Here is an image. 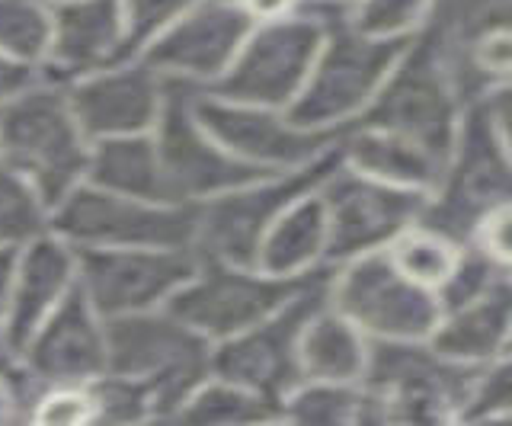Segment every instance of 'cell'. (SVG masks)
<instances>
[{"label": "cell", "mask_w": 512, "mask_h": 426, "mask_svg": "<svg viewBox=\"0 0 512 426\" xmlns=\"http://www.w3.org/2000/svg\"><path fill=\"white\" fill-rule=\"evenodd\" d=\"M404 52L400 68L388 71L381 81L384 87L375 90L378 97L368 100L356 122L410 141L445 167L455 148L461 103L445 74L439 45L426 26Z\"/></svg>", "instance_id": "obj_4"}, {"label": "cell", "mask_w": 512, "mask_h": 426, "mask_svg": "<svg viewBox=\"0 0 512 426\" xmlns=\"http://www.w3.org/2000/svg\"><path fill=\"white\" fill-rule=\"evenodd\" d=\"M343 161L352 164L365 177H375L394 186H410V189H432L442 177V164L436 157H429L423 148L410 145V141L368 129L359 122L343 125Z\"/></svg>", "instance_id": "obj_23"}, {"label": "cell", "mask_w": 512, "mask_h": 426, "mask_svg": "<svg viewBox=\"0 0 512 426\" xmlns=\"http://www.w3.org/2000/svg\"><path fill=\"white\" fill-rule=\"evenodd\" d=\"M45 231V202L32 189L26 177H20L7 164H0V241L20 244L32 241Z\"/></svg>", "instance_id": "obj_33"}, {"label": "cell", "mask_w": 512, "mask_h": 426, "mask_svg": "<svg viewBox=\"0 0 512 426\" xmlns=\"http://www.w3.org/2000/svg\"><path fill=\"white\" fill-rule=\"evenodd\" d=\"M292 423L336 426V423H384L381 401L352 382H308L282 398V414Z\"/></svg>", "instance_id": "obj_27"}, {"label": "cell", "mask_w": 512, "mask_h": 426, "mask_svg": "<svg viewBox=\"0 0 512 426\" xmlns=\"http://www.w3.org/2000/svg\"><path fill=\"white\" fill-rule=\"evenodd\" d=\"M192 113L224 151L256 167H301L343 138V125L333 129H301L292 119L269 113L266 106L228 103L196 90Z\"/></svg>", "instance_id": "obj_16"}, {"label": "cell", "mask_w": 512, "mask_h": 426, "mask_svg": "<svg viewBox=\"0 0 512 426\" xmlns=\"http://www.w3.org/2000/svg\"><path fill=\"white\" fill-rule=\"evenodd\" d=\"M32 84H36V71H32L26 61L7 58L0 52V103L20 97V93L29 90Z\"/></svg>", "instance_id": "obj_38"}, {"label": "cell", "mask_w": 512, "mask_h": 426, "mask_svg": "<svg viewBox=\"0 0 512 426\" xmlns=\"http://www.w3.org/2000/svg\"><path fill=\"white\" fill-rule=\"evenodd\" d=\"M327 244V209L320 193H308L272 222L266 238L260 241L256 266L272 276H298L308 273L324 257Z\"/></svg>", "instance_id": "obj_24"}, {"label": "cell", "mask_w": 512, "mask_h": 426, "mask_svg": "<svg viewBox=\"0 0 512 426\" xmlns=\"http://www.w3.org/2000/svg\"><path fill=\"white\" fill-rule=\"evenodd\" d=\"M42 423H93V404L87 385H52L45 388L42 401L36 404Z\"/></svg>", "instance_id": "obj_37"}, {"label": "cell", "mask_w": 512, "mask_h": 426, "mask_svg": "<svg viewBox=\"0 0 512 426\" xmlns=\"http://www.w3.org/2000/svg\"><path fill=\"white\" fill-rule=\"evenodd\" d=\"M71 113L87 138L148 132L164 106V77L148 65L96 74L71 90Z\"/></svg>", "instance_id": "obj_19"}, {"label": "cell", "mask_w": 512, "mask_h": 426, "mask_svg": "<svg viewBox=\"0 0 512 426\" xmlns=\"http://www.w3.org/2000/svg\"><path fill=\"white\" fill-rule=\"evenodd\" d=\"M106 372L144 378L154 420H173L180 404L212 375V340L170 311H135L106 321Z\"/></svg>", "instance_id": "obj_3"}, {"label": "cell", "mask_w": 512, "mask_h": 426, "mask_svg": "<svg viewBox=\"0 0 512 426\" xmlns=\"http://www.w3.org/2000/svg\"><path fill=\"white\" fill-rule=\"evenodd\" d=\"M16 247L7 244L0 247V318L7 314L10 308V295H13V279H16Z\"/></svg>", "instance_id": "obj_39"}, {"label": "cell", "mask_w": 512, "mask_h": 426, "mask_svg": "<svg viewBox=\"0 0 512 426\" xmlns=\"http://www.w3.org/2000/svg\"><path fill=\"white\" fill-rule=\"evenodd\" d=\"M500 286H509L506 260L493 257L490 250L480 247L477 241H468L458 247V257L452 263V270H448V276L439 282L436 298L445 314V311H455L461 305L477 302V298L496 292Z\"/></svg>", "instance_id": "obj_29"}, {"label": "cell", "mask_w": 512, "mask_h": 426, "mask_svg": "<svg viewBox=\"0 0 512 426\" xmlns=\"http://www.w3.org/2000/svg\"><path fill=\"white\" fill-rule=\"evenodd\" d=\"M311 273L314 266L298 276H272L263 270L253 273V266L199 260L196 276L170 295L167 311L199 330L202 337L224 340L282 308L311 279Z\"/></svg>", "instance_id": "obj_12"}, {"label": "cell", "mask_w": 512, "mask_h": 426, "mask_svg": "<svg viewBox=\"0 0 512 426\" xmlns=\"http://www.w3.org/2000/svg\"><path fill=\"white\" fill-rule=\"evenodd\" d=\"M55 234L77 247H192L196 202H154L74 186L58 202Z\"/></svg>", "instance_id": "obj_10"}, {"label": "cell", "mask_w": 512, "mask_h": 426, "mask_svg": "<svg viewBox=\"0 0 512 426\" xmlns=\"http://www.w3.org/2000/svg\"><path fill=\"white\" fill-rule=\"evenodd\" d=\"M330 4H349V0H330Z\"/></svg>", "instance_id": "obj_42"}, {"label": "cell", "mask_w": 512, "mask_h": 426, "mask_svg": "<svg viewBox=\"0 0 512 426\" xmlns=\"http://www.w3.org/2000/svg\"><path fill=\"white\" fill-rule=\"evenodd\" d=\"M333 308L362 334L384 340H426L439 324V298L407 279L391 263L388 250H368L330 282Z\"/></svg>", "instance_id": "obj_13"}, {"label": "cell", "mask_w": 512, "mask_h": 426, "mask_svg": "<svg viewBox=\"0 0 512 426\" xmlns=\"http://www.w3.org/2000/svg\"><path fill=\"white\" fill-rule=\"evenodd\" d=\"M122 4L119 0H64L52 23V77H74L119 65Z\"/></svg>", "instance_id": "obj_20"}, {"label": "cell", "mask_w": 512, "mask_h": 426, "mask_svg": "<svg viewBox=\"0 0 512 426\" xmlns=\"http://www.w3.org/2000/svg\"><path fill=\"white\" fill-rule=\"evenodd\" d=\"M87 135L61 90H23L0 109V164L32 183L45 205H58L87 173Z\"/></svg>", "instance_id": "obj_5"}, {"label": "cell", "mask_w": 512, "mask_h": 426, "mask_svg": "<svg viewBox=\"0 0 512 426\" xmlns=\"http://www.w3.org/2000/svg\"><path fill=\"white\" fill-rule=\"evenodd\" d=\"M90 183L109 189V193L132 199H164V177H160L157 145L148 135H116L100 138L93 154L87 157Z\"/></svg>", "instance_id": "obj_26"}, {"label": "cell", "mask_w": 512, "mask_h": 426, "mask_svg": "<svg viewBox=\"0 0 512 426\" xmlns=\"http://www.w3.org/2000/svg\"><path fill=\"white\" fill-rule=\"evenodd\" d=\"M320 199L327 209V266L391 244L400 231L416 225L426 202L410 186L365 177L359 170H346V164L320 183Z\"/></svg>", "instance_id": "obj_14"}, {"label": "cell", "mask_w": 512, "mask_h": 426, "mask_svg": "<svg viewBox=\"0 0 512 426\" xmlns=\"http://www.w3.org/2000/svg\"><path fill=\"white\" fill-rule=\"evenodd\" d=\"M74 266L77 260L64 241L42 238V234L32 238L20 263V273L13 279V295L7 308L4 340L10 353H20L29 337L39 330V324L48 318V311L61 302V295L74 282Z\"/></svg>", "instance_id": "obj_21"}, {"label": "cell", "mask_w": 512, "mask_h": 426, "mask_svg": "<svg viewBox=\"0 0 512 426\" xmlns=\"http://www.w3.org/2000/svg\"><path fill=\"white\" fill-rule=\"evenodd\" d=\"M10 407H13L10 394H7V388H4V385H0V420H7V417H10Z\"/></svg>", "instance_id": "obj_41"}, {"label": "cell", "mask_w": 512, "mask_h": 426, "mask_svg": "<svg viewBox=\"0 0 512 426\" xmlns=\"http://www.w3.org/2000/svg\"><path fill=\"white\" fill-rule=\"evenodd\" d=\"M426 0H365L349 23L368 36H400L420 20Z\"/></svg>", "instance_id": "obj_36"}, {"label": "cell", "mask_w": 512, "mask_h": 426, "mask_svg": "<svg viewBox=\"0 0 512 426\" xmlns=\"http://www.w3.org/2000/svg\"><path fill=\"white\" fill-rule=\"evenodd\" d=\"M509 87L500 84L468 106L442 170L439 196L423 202L416 225L452 244L474 241L477 228L509 199Z\"/></svg>", "instance_id": "obj_1"}, {"label": "cell", "mask_w": 512, "mask_h": 426, "mask_svg": "<svg viewBox=\"0 0 512 426\" xmlns=\"http://www.w3.org/2000/svg\"><path fill=\"white\" fill-rule=\"evenodd\" d=\"M196 90V84L164 81V106H160L157 116L154 145L160 157V177H164L167 202H202L272 173L224 151L202 129L196 113H192Z\"/></svg>", "instance_id": "obj_11"}, {"label": "cell", "mask_w": 512, "mask_h": 426, "mask_svg": "<svg viewBox=\"0 0 512 426\" xmlns=\"http://www.w3.org/2000/svg\"><path fill=\"white\" fill-rule=\"evenodd\" d=\"M368 346L362 330L327 305L314 311L298 340V369L308 382H359Z\"/></svg>", "instance_id": "obj_25"}, {"label": "cell", "mask_w": 512, "mask_h": 426, "mask_svg": "<svg viewBox=\"0 0 512 426\" xmlns=\"http://www.w3.org/2000/svg\"><path fill=\"white\" fill-rule=\"evenodd\" d=\"M333 270L330 266H314L311 279L288 298L282 308H276L247 330L234 337H224L218 350H212V375L228 378L234 385H244L263 398L279 404L282 398L301 382L298 369V340L301 330L308 327L317 308L327 305L330 298Z\"/></svg>", "instance_id": "obj_7"}, {"label": "cell", "mask_w": 512, "mask_h": 426, "mask_svg": "<svg viewBox=\"0 0 512 426\" xmlns=\"http://www.w3.org/2000/svg\"><path fill=\"white\" fill-rule=\"evenodd\" d=\"M512 401V369H509V359L506 353L490 359L484 369L477 372L474 385L464 398L458 417L461 420H496V417H506Z\"/></svg>", "instance_id": "obj_35"}, {"label": "cell", "mask_w": 512, "mask_h": 426, "mask_svg": "<svg viewBox=\"0 0 512 426\" xmlns=\"http://www.w3.org/2000/svg\"><path fill=\"white\" fill-rule=\"evenodd\" d=\"M343 148L340 141L330 145L311 164H301L295 173H266L247 186L228 189V193L196 202V238L192 250L199 260H218L231 266H256L260 241L272 222L301 196L320 189L333 170H340Z\"/></svg>", "instance_id": "obj_2"}, {"label": "cell", "mask_w": 512, "mask_h": 426, "mask_svg": "<svg viewBox=\"0 0 512 426\" xmlns=\"http://www.w3.org/2000/svg\"><path fill=\"white\" fill-rule=\"evenodd\" d=\"M327 49L304 90L292 100L288 119L301 129H333L346 125L368 106L375 90L410 45V33L368 36L349 23V17L327 26Z\"/></svg>", "instance_id": "obj_6"}, {"label": "cell", "mask_w": 512, "mask_h": 426, "mask_svg": "<svg viewBox=\"0 0 512 426\" xmlns=\"http://www.w3.org/2000/svg\"><path fill=\"white\" fill-rule=\"evenodd\" d=\"M93 423H138L154 420V391L144 378L103 372L87 382Z\"/></svg>", "instance_id": "obj_31"}, {"label": "cell", "mask_w": 512, "mask_h": 426, "mask_svg": "<svg viewBox=\"0 0 512 426\" xmlns=\"http://www.w3.org/2000/svg\"><path fill=\"white\" fill-rule=\"evenodd\" d=\"M484 366L442 359L420 340L378 337L365 353L362 378L381 401L384 423H439L458 414Z\"/></svg>", "instance_id": "obj_8"}, {"label": "cell", "mask_w": 512, "mask_h": 426, "mask_svg": "<svg viewBox=\"0 0 512 426\" xmlns=\"http://www.w3.org/2000/svg\"><path fill=\"white\" fill-rule=\"evenodd\" d=\"M324 36L327 23L304 7L285 20H269L250 39H244L224 74L199 90L228 103H250L266 109L292 103L308 81Z\"/></svg>", "instance_id": "obj_9"}, {"label": "cell", "mask_w": 512, "mask_h": 426, "mask_svg": "<svg viewBox=\"0 0 512 426\" xmlns=\"http://www.w3.org/2000/svg\"><path fill=\"white\" fill-rule=\"evenodd\" d=\"M52 42V17L39 0H0V52L16 61H39Z\"/></svg>", "instance_id": "obj_32"}, {"label": "cell", "mask_w": 512, "mask_h": 426, "mask_svg": "<svg viewBox=\"0 0 512 426\" xmlns=\"http://www.w3.org/2000/svg\"><path fill=\"white\" fill-rule=\"evenodd\" d=\"M173 420L183 423H263L279 420V404L263 398L244 385H234L228 378L205 382L189 394L173 414Z\"/></svg>", "instance_id": "obj_28"}, {"label": "cell", "mask_w": 512, "mask_h": 426, "mask_svg": "<svg viewBox=\"0 0 512 426\" xmlns=\"http://www.w3.org/2000/svg\"><path fill=\"white\" fill-rule=\"evenodd\" d=\"M509 340V286L477 298L471 305L439 314L432 327L429 346L442 359L461 362V366H484V362L506 353Z\"/></svg>", "instance_id": "obj_22"}, {"label": "cell", "mask_w": 512, "mask_h": 426, "mask_svg": "<svg viewBox=\"0 0 512 426\" xmlns=\"http://www.w3.org/2000/svg\"><path fill=\"white\" fill-rule=\"evenodd\" d=\"M298 0H247V13L260 20H279L292 10Z\"/></svg>", "instance_id": "obj_40"}, {"label": "cell", "mask_w": 512, "mask_h": 426, "mask_svg": "<svg viewBox=\"0 0 512 426\" xmlns=\"http://www.w3.org/2000/svg\"><path fill=\"white\" fill-rule=\"evenodd\" d=\"M199 0H122V49L119 65L144 49L157 33H164Z\"/></svg>", "instance_id": "obj_34"}, {"label": "cell", "mask_w": 512, "mask_h": 426, "mask_svg": "<svg viewBox=\"0 0 512 426\" xmlns=\"http://www.w3.org/2000/svg\"><path fill=\"white\" fill-rule=\"evenodd\" d=\"M388 257L407 279L436 292L439 282L448 276V270H452V263L458 257V244L445 241L442 234L429 231L423 225H410L391 241Z\"/></svg>", "instance_id": "obj_30"}, {"label": "cell", "mask_w": 512, "mask_h": 426, "mask_svg": "<svg viewBox=\"0 0 512 426\" xmlns=\"http://www.w3.org/2000/svg\"><path fill=\"white\" fill-rule=\"evenodd\" d=\"M253 17L234 0H199L180 20L148 42L141 65L164 81L212 84L231 65L240 45L250 36Z\"/></svg>", "instance_id": "obj_17"}, {"label": "cell", "mask_w": 512, "mask_h": 426, "mask_svg": "<svg viewBox=\"0 0 512 426\" xmlns=\"http://www.w3.org/2000/svg\"><path fill=\"white\" fill-rule=\"evenodd\" d=\"M23 350L29 385H87L106 372V334L80 282H71Z\"/></svg>", "instance_id": "obj_18"}, {"label": "cell", "mask_w": 512, "mask_h": 426, "mask_svg": "<svg viewBox=\"0 0 512 426\" xmlns=\"http://www.w3.org/2000/svg\"><path fill=\"white\" fill-rule=\"evenodd\" d=\"M80 289L96 318L151 311L199 270L192 247H84L77 257Z\"/></svg>", "instance_id": "obj_15"}]
</instances>
